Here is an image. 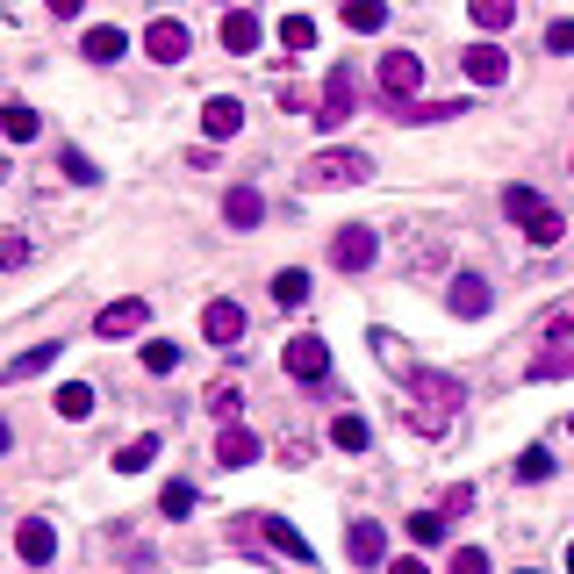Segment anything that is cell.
I'll use <instances>...</instances> for the list:
<instances>
[{
  "label": "cell",
  "mask_w": 574,
  "mask_h": 574,
  "mask_svg": "<svg viewBox=\"0 0 574 574\" xmlns=\"http://www.w3.org/2000/svg\"><path fill=\"white\" fill-rule=\"evenodd\" d=\"M460 402H467L460 374H438V366H410V374H402V417L417 424L424 438H445V431H453Z\"/></svg>",
  "instance_id": "1"
},
{
  "label": "cell",
  "mask_w": 574,
  "mask_h": 574,
  "mask_svg": "<svg viewBox=\"0 0 574 574\" xmlns=\"http://www.w3.org/2000/svg\"><path fill=\"white\" fill-rule=\"evenodd\" d=\"M503 209H510V223H524V237H532V244H560V237H567L560 209H546L539 187H510V194H503Z\"/></svg>",
  "instance_id": "2"
},
{
  "label": "cell",
  "mask_w": 574,
  "mask_h": 574,
  "mask_svg": "<svg viewBox=\"0 0 574 574\" xmlns=\"http://www.w3.org/2000/svg\"><path fill=\"white\" fill-rule=\"evenodd\" d=\"M359 180H374V158L366 151H316L302 166V187H359Z\"/></svg>",
  "instance_id": "3"
},
{
  "label": "cell",
  "mask_w": 574,
  "mask_h": 574,
  "mask_svg": "<svg viewBox=\"0 0 574 574\" xmlns=\"http://www.w3.org/2000/svg\"><path fill=\"white\" fill-rule=\"evenodd\" d=\"M280 366H288V374H295L302 388H323L331 381V345H323V338H288V352H280Z\"/></svg>",
  "instance_id": "4"
},
{
  "label": "cell",
  "mask_w": 574,
  "mask_h": 574,
  "mask_svg": "<svg viewBox=\"0 0 574 574\" xmlns=\"http://www.w3.org/2000/svg\"><path fill=\"white\" fill-rule=\"evenodd\" d=\"M374 72H381V94H388V108L417 101V87H424V58H417V51H388Z\"/></svg>",
  "instance_id": "5"
},
{
  "label": "cell",
  "mask_w": 574,
  "mask_h": 574,
  "mask_svg": "<svg viewBox=\"0 0 574 574\" xmlns=\"http://www.w3.org/2000/svg\"><path fill=\"white\" fill-rule=\"evenodd\" d=\"M374 252H381V237H374L366 223H345L331 237V266H338V273H366V266H374Z\"/></svg>",
  "instance_id": "6"
},
{
  "label": "cell",
  "mask_w": 574,
  "mask_h": 574,
  "mask_svg": "<svg viewBox=\"0 0 574 574\" xmlns=\"http://www.w3.org/2000/svg\"><path fill=\"white\" fill-rule=\"evenodd\" d=\"M352 108H359V87H352V72L338 65L331 80H323V101H316V130H345Z\"/></svg>",
  "instance_id": "7"
},
{
  "label": "cell",
  "mask_w": 574,
  "mask_h": 574,
  "mask_svg": "<svg viewBox=\"0 0 574 574\" xmlns=\"http://www.w3.org/2000/svg\"><path fill=\"white\" fill-rule=\"evenodd\" d=\"M15 553H22V567H51L58 560V524L51 517H22L15 524Z\"/></svg>",
  "instance_id": "8"
},
{
  "label": "cell",
  "mask_w": 574,
  "mask_h": 574,
  "mask_svg": "<svg viewBox=\"0 0 574 574\" xmlns=\"http://www.w3.org/2000/svg\"><path fill=\"white\" fill-rule=\"evenodd\" d=\"M187 44H194V36H187V22H180V15H158L151 29H144V51H151V65H180V58H187Z\"/></svg>",
  "instance_id": "9"
},
{
  "label": "cell",
  "mask_w": 574,
  "mask_h": 574,
  "mask_svg": "<svg viewBox=\"0 0 574 574\" xmlns=\"http://www.w3.org/2000/svg\"><path fill=\"white\" fill-rule=\"evenodd\" d=\"M144 323H151V302H137V295H122V302H108V309L94 316V338H137Z\"/></svg>",
  "instance_id": "10"
},
{
  "label": "cell",
  "mask_w": 574,
  "mask_h": 574,
  "mask_svg": "<svg viewBox=\"0 0 574 574\" xmlns=\"http://www.w3.org/2000/svg\"><path fill=\"white\" fill-rule=\"evenodd\" d=\"M345 553H352V567H388V532L374 517H359L345 532Z\"/></svg>",
  "instance_id": "11"
},
{
  "label": "cell",
  "mask_w": 574,
  "mask_h": 574,
  "mask_svg": "<svg viewBox=\"0 0 574 574\" xmlns=\"http://www.w3.org/2000/svg\"><path fill=\"white\" fill-rule=\"evenodd\" d=\"M252 532H259V539L266 546H273V553H288V560H295V567H309V539H302V532H295V524H288V517H252Z\"/></svg>",
  "instance_id": "12"
},
{
  "label": "cell",
  "mask_w": 574,
  "mask_h": 574,
  "mask_svg": "<svg viewBox=\"0 0 574 574\" xmlns=\"http://www.w3.org/2000/svg\"><path fill=\"white\" fill-rule=\"evenodd\" d=\"M201 338H209V345H223V352H237L244 309H237V302H209V309H201Z\"/></svg>",
  "instance_id": "13"
},
{
  "label": "cell",
  "mask_w": 574,
  "mask_h": 574,
  "mask_svg": "<svg viewBox=\"0 0 574 574\" xmlns=\"http://www.w3.org/2000/svg\"><path fill=\"white\" fill-rule=\"evenodd\" d=\"M80 58H87V65H122V58H130V36H122L115 22H101V29L80 36Z\"/></svg>",
  "instance_id": "14"
},
{
  "label": "cell",
  "mask_w": 574,
  "mask_h": 574,
  "mask_svg": "<svg viewBox=\"0 0 574 574\" xmlns=\"http://www.w3.org/2000/svg\"><path fill=\"white\" fill-rule=\"evenodd\" d=\"M252 460H259V438H252L237 417H230L223 431H216V467H252Z\"/></svg>",
  "instance_id": "15"
},
{
  "label": "cell",
  "mask_w": 574,
  "mask_h": 574,
  "mask_svg": "<svg viewBox=\"0 0 574 574\" xmlns=\"http://www.w3.org/2000/svg\"><path fill=\"white\" fill-rule=\"evenodd\" d=\"M460 72H467L474 87H503V80H510V58L496 51V44H474V51L460 58Z\"/></svg>",
  "instance_id": "16"
},
{
  "label": "cell",
  "mask_w": 574,
  "mask_h": 574,
  "mask_svg": "<svg viewBox=\"0 0 574 574\" xmlns=\"http://www.w3.org/2000/svg\"><path fill=\"white\" fill-rule=\"evenodd\" d=\"M216 36H223V51L230 58H252V51H259V15H244V8H230V15H223V29H216Z\"/></svg>",
  "instance_id": "17"
},
{
  "label": "cell",
  "mask_w": 574,
  "mask_h": 574,
  "mask_svg": "<svg viewBox=\"0 0 574 574\" xmlns=\"http://www.w3.org/2000/svg\"><path fill=\"white\" fill-rule=\"evenodd\" d=\"M445 309L467 316V323H474V316H488V280L481 273H460L453 288H445Z\"/></svg>",
  "instance_id": "18"
},
{
  "label": "cell",
  "mask_w": 574,
  "mask_h": 574,
  "mask_svg": "<svg viewBox=\"0 0 574 574\" xmlns=\"http://www.w3.org/2000/svg\"><path fill=\"white\" fill-rule=\"evenodd\" d=\"M259 216H266L259 187H230V194H223V223H230V230H259Z\"/></svg>",
  "instance_id": "19"
},
{
  "label": "cell",
  "mask_w": 574,
  "mask_h": 574,
  "mask_svg": "<svg viewBox=\"0 0 574 574\" xmlns=\"http://www.w3.org/2000/svg\"><path fill=\"white\" fill-rule=\"evenodd\" d=\"M201 130H209L216 144H230V137H237V130H244V108L230 101V94H216V101L201 108Z\"/></svg>",
  "instance_id": "20"
},
{
  "label": "cell",
  "mask_w": 574,
  "mask_h": 574,
  "mask_svg": "<svg viewBox=\"0 0 574 574\" xmlns=\"http://www.w3.org/2000/svg\"><path fill=\"white\" fill-rule=\"evenodd\" d=\"M51 359H58V345H29V352H15V359L0 366V381H8V388H15V381H36Z\"/></svg>",
  "instance_id": "21"
},
{
  "label": "cell",
  "mask_w": 574,
  "mask_h": 574,
  "mask_svg": "<svg viewBox=\"0 0 574 574\" xmlns=\"http://www.w3.org/2000/svg\"><path fill=\"white\" fill-rule=\"evenodd\" d=\"M36 130H44V122H36L29 101H8V108H0V137H8V144H29Z\"/></svg>",
  "instance_id": "22"
},
{
  "label": "cell",
  "mask_w": 574,
  "mask_h": 574,
  "mask_svg": "<svg viewBox=\"0 0 574 574\" xmlns=\"http://www.w3.org/2000/svg\"><path fill=\"white\" fill-rule=\"evenodd\" d=\"M467 15H474V29H510V22H517V0H467Z\"/></svg>",
  "instance_id": "23"
},
{
  "label": "cell",
  "mask_w": 574,
  "mask_h": 574,
  "mask_svg": "<svg viewBox=\"0 0 574 574\" xmlns=\"http://www.w3.org/2000/svg\"><path fill=\"white\" fill-rule=\"evenodd\" d=\"M58 417H65V424H87L94 417V388L87 381H65V388H58Z\"/></svg>",
  "instance_id": "24"
},
{
  "label": "cell",
  "mask_w": 574,
  "mask_h": 574,
  "mask_svg": "<svg viewBox=\"0 0 574 574\" xmlns=\"http://www.w3.org/2000/svg\"><path fill=\"white\" fill-rule=\"evenodd\" d=\"M345 29H359V36L388 29V0H345Z\"/></svg>",
  "instance_id": "25"
},
{
  "label": "cell",
  "mask_w": 574,
  "mask_h": 574,
  "mask_svg": "<svg viewBox=\"0 0 574 574\" xmlns=\"http://www.w3.org/2000/svg\"><path fill=\"white\" fill-rule=\"evenodd\" d=\"M331 445H338V453H366V445H374L366 417H331Z\"/></svg>",
  "instance_id": "26"
},
{
  "label": "cell",
  "mask_w": 574,
  "mask_h": 574,
  "mask_svg": "<svg viewBox=\"0 0 574 574\" xmlns=\"http://www.w3.org/2000/svg\"><path fill=\"white\" fill-rule=\"evenodd\" d=\"M273 302H280V309H302V302H309V273H302V266L273 273Z\"/></svg>",
  "instance_id": "27"
},
{
  "label": "cell",
  "mask_w": 574,
  "mask_h": 574,
  "mask_svg": "<svg viewBox=\"0 0 574 574\" xmlns=\"http://www.w3.org/2000/svg\"><path fill=\"white\" fill-rule=\"evenodd\" d=\"M151 460H158V438L144 431V438H130V445H122V453H115V474H144V467H151Z\"/></svg>",
  "instance_id": "28"
},
{
  "label": "cell",
  "mask_w": 574,
  "mask_h": 574,
  "mask_svg": "<svg viewBox=\"0 0 574 574\" xmlns=\"http://www.w3.org/2000/svg\"><path fill=\"white\" fill-rule=\"evenodd\" d=\"M201 402H209V417H237V410H244V388L237 381H209V395H201Z\"/></svg>",
  "instance_id": "29"
},
{
  "label": "cell",
  "mask_w": 574,
  "mask_h": 574,
  "mask_svg": "<svg viewBox=\"0 0 574 574\" xmlns=\"http://www.w3.org/2000/svg\"><path fill=\"white\" fill-rule=\"evenodd\" d=\"M280 51H316V22L309 15H280Z\"/></svg>",
  "instance_id": "30"
},
{
  "label": "cell",
  "mask_w": 574,
  "mask_h": 574,
  "mask_svg": "<svg viewBox=\"0 0 574 574\" xmlns=\"http://www.w3.org/2000/svg\"><path fill=\"white\" fill-rule=\"evenodd\" d=\"M560 374H574V345H553L532 359V381H560Z\"/></svg>",
  "instance_id": "31"
},
{
  "label": "cell",
  "mask_w": 574,
  "mask_h": 574,
  "mask_svg": "<svg viewBox=\"0 0 574 574\" xmlns=\"http://www.w3.org/2000/svg\"><path fill=\"white\" fill-rule=\"evenodd\" d=\"M173 366H180L173 338H151V345H144V374H173Z\"/></svg>",
  "instance_id": "32"
},
{
  "label": "cell",
  "mask_w": 574,
  "mask_h": 574,
  "mask_svg": "<svg viewBox=\"0 0 574 574\" xmlns=\"http://www.w3.org/2000/svg\"><path fill=\"white\" fill-rule=\"evenodd\" d=\"M410 539L438 546V539H445V510H417V517H410Z\"/></svg>",
  "instance_id": "33"
},
{
  "label": "cell",
  "mask_w": 574,
  "mask_h": 574,
  "mask_svg": "<svg viewBox=\"0 0 574 574\" xmlns=\"http://www.w3.org/2000/svg\"><path fill=\"white\" fill-rule=\"evenodd\" d=\"M546 474H553V453H546V445H524L517 453V481H546Z\"/></svg>",
  "instance_id": "34"
},
{
  "label": "cell",
  "mask_w": 574,
  "mask_h": 574,
  "mask_svg": "<svg viewBox=\"0 0 574 574\" xmlns=\"http://www.w3.org/2000/svg\"><path fill=\"white\" fill-rule=\"evenodd\" d=\"M158 510H166V517H187V510H194V488L187 481H166V488H158Z\"/></svg>",
  "instance_id": "35"
},
{
  "label": "cell",
  "mask_w": 574,
  "mask_h": 574,
  "mask_svg": "<svg viewBox=\"0 0 574 574\" xmlns=\"http://www.w3.org/2000/svg\"><path fill=\"white\" fill-rule=\"evenodd\" d=\"M546 338H553V345H567L574 338V302H560V309H546V323H539Z\"/></svg>",
  "instance_id": "36"
},
{
  "label": "cell",
  "mask_w": 574,
  "mask_h": 574,
  "mask_svg": "<svg viewBox=\"0 0 574 574\" xmlns=\"http://www.w3.org/2000/svg\"><path fill=\"white\" fill-rule=\"evenodd\" d=\"M58 166H65V180H80V187H94V180H101V173H94V158H87V151H65Z\"/></svg>",
  "instance_id": "37"
},
{
  "label": "cell",
  "mask_w": 574,
  "mask_h": 574,
  "mask_svg": "<svg viewBox=\"0 0 574 574\" xmlns=\"http://www.w3.org/2000/svg\"><path fill=\"white\" fill-rule=\"evenodd\" d=\"M0 266H8V273L29 266V237H0Z\"/></svg>",
  "instance_id": "38"
},
{
  "label": "cell",
  "mask_w": 574,
  "mask_h": 574,
  "mask_svg": "<svg viewBox=\"0 0 574 574\" xmlns=\"http://www.w3.org/2000/svg\"><path fill=\"white\" fill-rule=\"evenodd\" d=\"M453 574H488V553H481V546H460V553H453Z\"/></svg>",
  "instance_id": "39"
},
{
  "label": "cell",
  "mask_w": 574,
  "mask_h": 574,
  "mask_svg": "<svg viewBox=\"0 0 574 574\" xmlns=\"http://www.w3.org/2000/svg\"><path fill=\"white\" fill-rule=\"evenodd\" d=\"M438 510H445V517H467V510H474V488H467V481L445 488V503H438Z\"/></svg>",
  "instance_id": "40"
},
{
  "label": "cell",
  "mask_w": 574,
  "mask_h": 574,
  "mask_svg": "<svg viewBox=\"0 0 574 574\" xmlns=\"http://www.w3.org/2000/svg\"><path fill=\"white\" fill-rule=\"evenodd\" d=\"M546 51H553V58L574 51V22H553V29H546Z\"/></svg>",
  "instance_id": "41"
},
{
  "label": "cell",
  "mask_w": 574,
  "mask_h": 574,
  "mask_svg": "<svg viewBox=\"0 0 574 574\" xmlns=\"http://www.w3.org/2000/svg\"><path fill=\"white\" fill-rule=\"evenodd\" d=\"M388 574H431V567H424V560H410V553H402V560H388Z\"/></svg>",
  "instance_id": "42"
},
{
  "label": "cell",
  "mask_w": 574,
  "mask_h": 574,
  "mask_svg": "<svg viewBox=\"0 0 574 574\" xmlns=\"http://www.w3.org/2000/svg\"><path fill=\"white\" fill-rule=\"evenodd\" d=\"M44 8H51V15H80V8H87V0H44Z\"/></svg>",
  "instance_id": "43"
},
{
  "label": "cell",
  "mask_w": 574,
  "mask_h": 574,
  "mask_svg": "<svg viewBox=\"0 0 574 574\" xmlns=\"http://www.w3.org/2000/svg\"><path fill=\"white\" fill-rule=\"evenodd\" d=\"M8 445H15V431H8V417H0V453H8Z\"/></svg>",
  "instance_id": "44"
},
{
  "label": "cell",
  "mask_w": 574,
  "mask_h": 574,
  "mask_svg": "<svg viewBox=\"0 0 574 574\" xmlns=\"http://www.w3.org/2000/svg\"><path fill=\"white\" fill-rule=\"evenodd\" d=\"M567 574H574V539H567Z\"/></svg>",
  "instance_id": "45"
},
{
  "label": "cell",
  "mask_w": 574,
  "mask_h": 574,
  "mask_svg": "<svg viewBox=\"0 0 574 574\" xmlns=\"http://www.w3.org/2000/svg\"><path fill=\"white\" fill-rule=\"evenodd\" d=\"M567 424H574V417H567Z\"/></svg>",
  "instance_id": "46"
}]
</instances>
